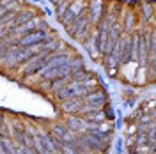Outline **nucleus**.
Returning <instances> with one entry per match:
<instances>
[{
	"mask_svg": "<svg viewBox=\"0 0 156 154\" xmlns=\"http://www.w3.org/2000/svg\"><path fill=\"white\" fill-rule=\"evenodd\" d=\"M39 39H44V32H36V34H29L21 39V44H32V43H37Z\"/></svg>",
	"mask_w": 156,
	"mask_h": 154,
	"instance_id": "obj_1",
	"label": "nucleus"
}]
</instances>
